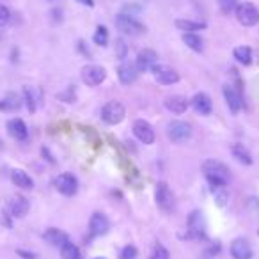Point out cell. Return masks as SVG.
Wrapping results in <instances>:
<instances>
[{
  "instance_id": "cell-1",
  "label": "cell",
  "mask_w": 259,
  "mask_h": 259,
  "mask_svg": "<svg viewBox=\"0 0 259 259\" xmlns=\"http://www.w3.org/2000/svg\"><path fill=\"white\" fill-rule=\"evenodd\" d=\"M202 172L211 187H226L229 181V169L219 160H206L202 163Z\"/></svg>"
},
{
  "instance_id": "cell-2",
  "label": "cell",
  "mask_w": 259,
  "mask_h": 259,
  "mask_svg": "<svg viewBox=\"0 0 259 259\" xmlns=\"http://www.w3.org/2000/svg\"><path fill=\"white\" fill-rule=\"evenodd\" d=\"M115 27H117L122 34L132 36V37H137V36H141V34L146 32V27L142 25L141 22H137L134 16H128V15H117L115 16Z\"/></svg>"
},
{
  "instance_id": "cell-3",
  "label": "cell",
  "mask_w": 259,
  "mask_h": 259,
  "mask_svg": "<svg viewBox=\"0 0 259 259\" xmlns=\"http://www.w3.org/2000/svg\"><path fill=\"white\" fill-rule=\"evenodd\" d=\"M126 108L119 101H108L103 108H101V119H103L107 124H119V122L124 119Z\"/></svg>"
},
{
  "instance_id": "cell-4",
  "label": "cell",
  "mask_w": 259,
  "mask_h": 259,
  "mask_svg": "<svg viewBox=\"0 0 259 259\" xmlns=\"http://www.w3.org/2000/svg\"><path fill=\"white\" fill-rule=\"evenodd\" d=\"M236 18L243 27H254L259 22V11L252 2H241L236 8Z\"/></svg>"
},
{
  "instance_id": "cell-5",
  "label": "cell",
  "mask_w": 259,
  "mask_h": 259,
  "mask_svg": "<svg viewBox=\"0 0 259 259\" xmlns=\"http://www.w3.org/2000/svg\"><path fill=\"white\" fill-rule=\"evenodd\" d=\"M155 197H156V204H158V208L162 209V211L170 213L174 209V195L167 183L162 181V183L156 185Z\"/></svg>"
},
{
  "instance_id": "cell-6",
  "label": "cell",
  "mask_w": 259,
  "mask_h": 259,
  "mask_svg": "<svg viewBox=\"0 0 259 259\" xmlns=\"http://www.w3.org/2000/svg\"><path fill=\"white\" fill-rule=\"evenodd\" d=\"M167 135H169V139L172 142H185L190 139L192 128L185 121H172L167 126Z\"/></svg>"
},
{
  "instance_id": "cell-7",
  "label": "cell",
  "mask_w": 259,
  "mask_h": 259,
  "mask_svg": "<svg viewBox=\"0 0 259 259\" xmlns=\"http://www.w3.org/2000/svg\"><path fill=\"white\" fill-rule=\"evenodd\" d=\"M151 71L155 75L156 82L163 83V85H172V83L180 82V73L165 64H155Z\"/></svg>"
},
{
  "instance_id": "cell-8",
  "label": "cell",
  "mask_w": 259,
  "mask_h": 259,
  "mask_svg": "<svg viewBox=\"0 0 259 259\" xmlns=\"http://www.w3.org/2000/svg\"><path fill=\"white\" fill-rule=\"evenodd\" d=\"M105 76H107V71H105L101 66L89 64V66H83L82 68V80H83V83H87L89 87L100 85V83L105 80Z\"/></svg>"
},
{
  "instance_id": "cell-9",
  "label": "cell",
  "mask_w": 259,
  "mask_h": 259,
  "mask_svg": "<svg viewBox=\"0 0 259 259\" xmlns=\"http://www.w3.org/2000/svg\"><path fill=\"white\" fill-rule=\"evenodd\" d=\"M134 134H135V137L146 146L155 142V130H153V126L149 124L148 121H144V119H137V121L134 122Z\"/></svg>"
},
{
  "instance_id": "cell-10",
  "label": "cell",
  "mask_w": 259,
  "mask_h": 259,
  "mask_svg": "<svg viewBox=\"0 0 259 259\" xmlns=\"http://www.w3.org/2000/svg\"><path fill=\"white\" fill-rule=\"evenodd\" d=\"M55 187H57V190L61 192L62 195H66V197H71V195H75L76 190H78L76 178L69 172H64V174H61V176H57Z\"/></svg>"
},
{
  "instance_id": "cell-11",
  "label": "cell",
  "mask_w": 259,
  "mask_h": 259,
  "mask_svg": "<svg viewBox=\"0 0 259 259\" xmlns=\"http://www.w3.org/2000/svg\"><path fill=\"white\" fill-rule=\"evenodd\" d=\"M117 76H119V80H121V83H124V85L134 83L139 76V69H137V66H135V62L122 61L117 69Z\"/></svg>"
},
{
  "instance_id": "cell-12",
  "label": "cell",
  "mask_w": 259,
  "mask_h": 259,
  "mask_svg": "<svg viewBox=\"0 0 259 259\" xmlns=\"http://www.w3.org/2000/svg\"><path fill=\"white\" fill-rule=\"evenodd\" d=\"M156 59H158V55H156L155 50L146 48V50L139 52L137 61H135V66H137L139 73H146V71H149V69H153V66L156 64Z\"/></svg>"
},
{
  "instance_id": "cell-13",
  "label": "cell",
  "mask_w": 259,
  "mask_h": 259,
  "mask_svg": "<svg viewBox=\"0 0 259 259\" xmlns=\"http://www.w3.org/2000/svg\"><path fill=\"white\" fill-rule=\"evenodd\" d=\"M224 98H226V103L229 107V110L233 114H238L241 108V94L236 87L233 85H224Z\"/></svg>"
},
{
  "instance_id": "cell-14",
  "label": "cell",
  "mask_w": 259,
  "mask_h": 259,
  "mask_svg": "<svg viewBox=\"0 0 259 259\" xmlns=\"http://www.w3.org/2000/svg\"><path fill=\"white\" fill-rule=\"evenodd\" d=\"M188 236L190 238H204V219L201 211H194L188 219Z\"/></svg>"
},
{
  "instance_id": "cell-15",
  "label": "cell",
  "mask_w": 259,
  "mask_h": 259,
  "mask_svg": "<svg viewBox=\"0 0 259 259\" xmlns=\"http://www.w3.org/2000/svg\"><path fill=\"white\" fill-rule=\"evenodd\" d=\"M89 229L94 236H101V234H105L110 229V222H108V219L103 213H94L89 220Z\"/></svg>"
},
{
  "instance_id": "cell-16",
  "label": "cell",
  "mask_w": 259,
  "mask_h": 259,
  "mask_svg": "<svg viewBox=\"0 0 259 259\" xmlns=\"http://www.w3.org/2000/svg\"><path fill=\"white\" fill-rule=\"evenodd\" d=\"M231 254H233L234 259H252L250 243L243 238H238L231 243Z\"/></svg>"
},
{
  "instance_id": "cell-17",
  "label": "cell",
  "mask_w": 259,
  "mask_h": 259,
  "mask_svg": "<svg viewBox=\"0 0 259 259\" xmlns=\"http://www.w3.org/2000/svg\"><path fill=\"white\" fill-rule=\"evenodd\" d=\"M192 107L195 108V112L201 115H209L213 110V103L211 98L208 96L206 93H197L192 100Z\"/></svg>"
},
{
  "instance_id": "cell-18",
  "label": "cell",
  "mask_w": 259,
  "mask_h": 259,
  "mask_svg": "<svg viewBox=\"0 0 259 259\" xmlns=\"http://www.w3.org/2000/svg\"><path fill=\"white\" fill-rule=\"evenodd\" d=\"M8 130L9 135L16 141H27V137H29V130H27L25 122L22 119H11L8 122Z\"/></svg>"
},
{
  "instance_id": "cell-19",
  "label": "cell",
  "mask_w": 259,
  "mask_h": 259,
  "mask_svg": "<svg viewBox=\"0 0 259 259\" xmlns=\"http://www.w3.org/2000/svg\"><path fill=\"white\" fill-rule=\"evenodd\" d=\"M165 107H167V110L172 112V114H183L188 108V101H187V98L180 96V94H174V96H169L165 100Z\"/></svg>"
},
{
  "instance_id": "cell-20",
  "label": "cell",
  "mask_w": 259,
  "mask_h": 259,
  "mask_svg": "<svg viewBox=\"0 0 259 259\" xmlns=\"http://www.w3.org/2000/svg\"><path fill=\"white\" fill-rule=\"evenodd\" d=\"M43 238L48 241L50 245H54V247H62L64 243H68V234L62 233L61 229H57V227H50V229L45 231Z\"/></svg>"
},
{
  "instance_id": "cell-21",
  "label": "cell",
  "mask_w": 259,
  "mask_h": 259,
  "mask_svg": "<svg viewBox=\"0 0 259 259\" xmlns=\"http://www.w3.org/2000/svg\"><path fill=\"white\" fill-rule=\"evenodd\" d=\"M29 201H27L23 195H15V197L11 199V213L13 217H16V219H23V217L29 213Z\"/></svg>"
},
{
  "instance_id": "cell-22",
  "label": "cell",
  "mask_w": 259,
  "mask_h": 259,
  "mask_svg": "<svg viewBox=\"0 0 259 259\" xmlns=\"http://www.w3.org/2000/svg\"><path fill=\"white\" fill-rule=\"evenodd\" d=\"M11 180H13V183L16 185L18 188H23V190H30V188L34 187V181H32V178L29 176V174L25 172V170H22V169H15L11 172Z\"/></svg>"
},
{
  "instance_id": "cell-23",
  "label": "cell",
  "mask_w": 259,
  "mask_h": 259,
  "mask_svg": "<svg viewBox=\"0 0 259 259\" xmlns=\"http://www.w3.org/2000/svg\"><path fill=\"white\" fill-rule=\"evenodd\" d=\"M231 153H233V156L240 163H245V165H250V163H252L250 153H248L241 144H233V146H231Z\"/></svg>"
},
{
  "instance_id": "cell-24",
  "label": "cell",
  "mask_w": 259,
  "mask_h": 259,
  "mask_svg": "<svg viewBox=\"0 0 259 259\" xmlns=\"http://www.w3.org/2000/svg\"><path fill=\"white\" fill-rule=\"evenodd\" d=\"M61 255H62V259H83L80 248L76 247V245H73L71 241H68V243L62 245V247H61Z\"/></svg>"
},
{
  "instance_id": "cell-25",
  "label": "cell",
  "mask_w": 259,
  "mask_h": 259,
  "mask_svg": "<svg viewBox=\"0 0 259 259\" xmlns=\"http://www.w3.org/2000/svg\"><path fill=\"white\" fill-rule=\"evenodd\" d=\"M183 43L187 45L190 50H194V52H202V39L197 36V34H194V32H187V34H183Z\"/></svg>"
},
{
  "instance_id": "cell-26",
  "label": "cell",
  "mask_w": 259,
  "mask_h": 259,
  "mask_svg": "<svg viewBox=\"0 0 259 259\" xmlns=\"http://www.w3.org/2000/svg\"><path fill=\"white\" fill-rule=\"evenodd\" d=\"M176 27L180 30H185V32H194V30H202L206 29V23L202 22H192V20H176Z\"/></svg>"
},
{
  "instance_id": "cell-27",
  "label": "cell",
  "mask_w": 259,
  "mask_h": 259,
  "mask_svg": "<svg viewBox=\"0 0 259 259\" xmlns=\"http://www.w3.org/2000/svg\"><path fill=\"white\" fill-rule=\"evenodd\" d=\"M20 98L16 96L15 93H9L8 96H6V100L0 101V108H4V110H9V112H15L20 108Z\"/></svg>"
},
{
  "instance_id": "cell-28",
  "label": "cell",
  "mask_w": 259,
  "mask_h": 259,
  "mask_svg": "<svg viewBox=\"0 0 259 259\" xmlns=\"http://www.w3.org/2000/svg\"><path fill=\"white\" fill-rule=\"evenodd\" d=\"M234 59L241 64L248 66L252 62V50L248 47H238L234 48Z\"/></svg>"
},
{
  "instance_id": "cell-29",
  "label": "cell",
  "mask_w": 259,
  "mask_h": 259,
  "mask_svg": "<svg viewBox=\"0 0 259 259\" xmlns=\"http://www.w3.org/2000/svg\"><path fill=\"white\" fill-rule=\"evenodd\" d=\"M211 192L215 195V201L220 206H226L229 202V194L226 192V187H211Z\"/></svg>"
},
{
  "instance_id": "cell-30",
  "label": "cell",
  "mask_w": 259,
  "mask_h": 259,
  "mask_svg": "<svg viewBox=\"0 0 259 259\" xmlns=\"http://www.w3.org/2000/svg\"><path fill=\"white\" fill-rule=\"evenodd\" d=\"M94 43L100 45V47H105L108 43V30L103 25L98 27L96 32H94Z\"/></svg>"
},
{
  "instance_id": "cell-31",
  "label": "cell",
  "mask_w": 259,
  "mask_h": 259,
  "mask_svg": "<svg viewBox=\"0 0 259 259\" xmlns=\"http://www.w3.org/2000/svg\"><path fill=\"white\" fill-rule=\"evenodd\" d=\"M219 8L224 15H231L233 11H236L238 0H219Z\"/></svg>"
},
{
  "instance_id": "cell-32",
  "label": "cell",
  "mask_w": 259,
  "mask_h": 259,
  "mask_svg": "<svg viewBox=\"0 0 259 259\" xmlns=\"http://www.w3.org/2000/svg\"><path fill=\"white\" fill-rule=\"evenodd\" d=\"M34 93H36V87H25V100H27V105H29L30 112H36L37 98L34 96Z\"/></svg>"
},
{
  "instance_id": "cell-33",
  "label": "cell",
  "mask_w": 259,
  "mask_h": 259,
  "mask_svg": "<svg viewBox=\"0 0 259 259\" xmlns=\"http://www.w3.org/2000/svg\"><path fill=\"white\" fill-rule=\"evenodd\" d=\"M115 57L117 59H121V61H124L126 59V55H128V47H126V43H124V39H115Z\"/></svg>"
},
{
  "instance_id": "cell-34",
  "label": "cell",
  "mask_w": 259,
  "mask_h": 259,
  "mask_svg": "<svg viewBox=\"0 0 259 259\" xmlns=\"http://www.w3.org/2000/svg\"><path fill=\"white\" fill-rule=\"evenodd\" d=\"M149 259H170V255H169V250H167L163 245L156 243L155 248H153L151 257H149Z\"/></svg>"
},
{
  "instance_id": "cell-35",
  "label": "cell",
  "mask_w": 259,
  "mask_h": 259,
  "mask_svg": "<svg viewBox=\"0 0 259 259\" xmlns=\"http://www.w3.org/2000/svg\"><path fill=\"white\" fill-rule=\"evenodd\" d=\"M9 20H11V13H9V9L0 2V27L8 25Z\"/></svg>"
},
{
  "instance_id": "cell-36",
  "label": "cell",
  "mask_w": 259,
  "mask_h": 259,
  "mask_svg": "<svg viewBox=\"0 0 259 259\" xmlns=\"http://www.w3.org/2000/svg\"><path fill=\"white\" fill-rule=\"evenodd\" d=\"M135 257H137V248L134 245H128V247L122 248L121 259H135Z\"/></svg>"
},
{
  "instance_id": "cell-37",
  "label": "cell",
  "mask_w": 259,
  "mask_h": 259,
  "mask_svg": "<svg viewBox=\"0 0 259 259\" xmlns=\"http://www.w3.org/2000/svg\"><path fill=\"white\" fill-rule=\"evenodd\" d=\"M18 255H22L23 259H36V254H32V252H25V250H18Z\"/></svg>"
},
{
  "instance_id": "cell-38",
  "label": "cell",
  "mask_w": 259,
  "mask_h": 259,
  "mask_svg": "<svg viewBox=\"0 0 259 259\" xmlns=\"http://www.w3.org/2000/svg\"><path fill=\"white\" fill-rule=\"evenodd\" d=\"M76 2H80L82 6H89V8H93V6H94L93 0H76Z\"/></svg>"
},
{
  "instance_id": "cell-39",
  "label": "cell",
  "mask_w": 259,
  "mask_h": 259,
  "mask_svg": "<svg viewBox=\"0 0 259 259\" xmlns=\"http://www.w3.org/2000/svg\"><path fill=\"white\" fill-rule=\"evenodd\" d=\"M48 2H55V0H48Z\"/></svg>"
},
{
  "instance_id": "cell-40",
  "label": "cell",
  "mask_w": 259,
  "mask_h": 259,
  "mask_svg": "<svg viewBox=\"0 0 259 259\" xmlns=\"http://www.w3.org/2000/svg\"><path fill=\"white\" fill-rule=\"evenodd\" d=\"M96 259H100V257H96Z\"/></svg>"
}]
</instances>
